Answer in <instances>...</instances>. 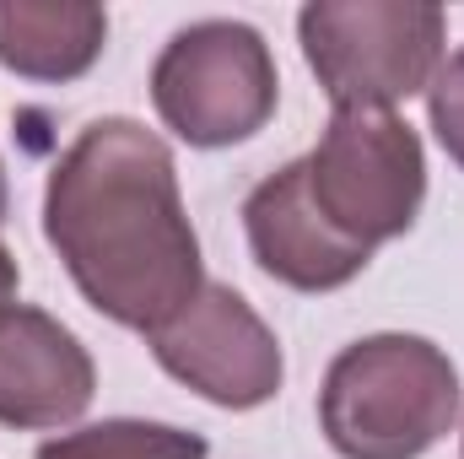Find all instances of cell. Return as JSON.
<instances>
[{"label":"cell","mask_w":464,"mask_h":459,"mask_svg":"<svg viewBox=\"0 0 464 459\" xmlns=\"http://www.w3.org/2000/svg\"><path fill=\"white\" fill-rule=\"evenodd\" d=\"M98 389V367L54 314L5 303L0 308V427L49 433L71 427Z\"/></svg>","instance_id":"cell-7"},{"label":"cell","mask_w":464,"mask_h":459,"mask_svg":"<svg viewBox=\"0 0 464 459\" xmlns=\"http://www.w3.org/2000/svg\"><path fill=\"white\" fill-rule=\"evenodd\" d=\"M297 38L335 114H394V103L432 87L449 44V11L416 0H314L297 11Z\"/></svg>","instance_id":"cell-3"},{"label":"cell","mask_w":464,"mask_h":459,"mask_svg":"<svg viewBox=\"0 0 464 459\" xmlns=\"http://www.w3.org/2000/svg\"><path fill=\"white\" fill-rule=\"evenodd\" d=\"M109 11L92 0H0V65L27 82H76L98 65Z\"/></svg>","instance_id":"cell-9"},{"label":"cell","mask_w":464,"mask_h":459,"mask_svg":"<svg viewBox=\"0 0 464 459\" xmlns=\"http://www.w3.org/2000/svg\"><path fill=\"white\" fill-rule=\"evenodd\" d=\"M303 173H308V195L319 217L367 254L411 232L427 200L421 135L383 109L335 114L319 146L303 157Z\"/></svg>","instance_id":"cell-5"},{"label":"cell","mask_w":464,"mask_h":459,"mask_svg":"<svg viewBox=\"0 0 464 459\" xmlns=\"http://www.w3.org/2000/svg\"><path fill=\"white\" fill-rule=\"evenodd\" d=\"M146 346L179 384H189L200 400L222 411H254L276 400L286 378L276 330L254 314L243 292L222 281H206L168 325L146 336Z\"/></svg>","instance_id":"cell-6"},{"label":"cell","mask_w":464,"mask_h":459,"mask_svg":"<svg viewBox=\"0 0 464 459\" xmlns=\"http://www.w3.org/2000/svg\"><path fill=\"white\" fill-rule=\"evenodd\" d=\"M5 206H11V190H5V162H0V222H5Z\"/></svg>","instance_id":"cell-13"},{"label":"cell","mask_w":464,"mask_h":459,"mask_svg":"<svg viewBox=\"0 0 464 459\" xmlns=\"http://www.w3.org/2000/svg\"><path fill=\"white\" fill-rule=\"evenodd\" d=\"M427 114H432V130L443 141V151L464 168V49L443 54L432 87H427Z\"/></svg>","instance_id":"cell-11"},{"label":"cell","mask_w":464,"mask_h":459,"mask_svg":"<svg viewBox=\"0 0 464 459\" xmlns=\"http://www.w3.org/2000/svg\"><path fill=\"white\" fill-rule=\"evenodd\" d=\"M276 54L265 33L237 16H206L179 27L151 65V103L162 124L200 151L259 135L276 114Z\"/></svg>","instance_id":"cell-4"},{"label":"cell","mask_w":464,"mask_h":459,"mask_svg":"<svg viewBox=\"0 0 464 459\" xmlns=\"http://www.w3.org/2000/svg\"><path fill=\"white\" fill-rule=\"evenodd\" d=\"M44 238L76 292L140 336L168 325L206 287L173 151L140 119H92L65 146L44 184Z\"/></svg>","instance_id":"cell-1"},{"label":"cell","mask_w":464,"mask_h":459,"mask_svg":"<svg viewBox=\"0 0 464 459\" xmlns=\"http://www.w3.org/2000/svg\"><path fill=\"white\" fill-rule=\"evenodd\" d=\"M16 287H22V270H16V254H11L5 238H0V308L16 303Z\"/></svg>","instance_id":"cell-12"},{"label":"cell","mask_w":464,"mask_h":459,"mask_svg":"<svg viewBox=\"0 0 464 459\" xmlns=\"http://www.w3.org/2000/svg\"><path fill=\"white\" fill-rule=\"evenodd\" d=\"M211 444L200 433H184L173 422H135V416H109L60 438H44L33 459H206Z\"/></svg>","instance_id":"cell-10"},{"label":"cell","mask_w":464,"mask_h":459,"mask_svg":"<svg viewBox=\"0 0 464 459\" xmlns=\"http://www.w3.org/2000/svg\"><path fill=\"white\" fill-rule=\"evenodd\" d=\"M243 232H248V249H254V265L292 287V292H335L356 281L367 270V249L346 243L341 232L330 228L308 195V173H303V157L276 168L270 179H259L243 200Z\"/></svg>","instance_id":"cell-8"},{"label":"cell","mask_w":464,"mask_h":459,"mask_svg":"<svg viewBox=\"0 0 464 459\" xmlns=\"http://www.w3.org/2000/svg\"><path fill=\"white\" fill-rule=\"evenodd\" d=\"M459 416V367L427 336L351 341L319 389V427L341 459H421Z\"/></svg>","instance_id":"cell-2"}]
</instances>
